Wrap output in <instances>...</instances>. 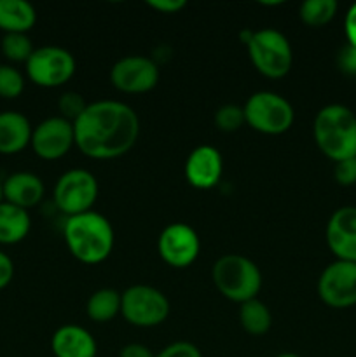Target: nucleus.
<instances>
[{
  "mask_svg": "<svg viewBox=\"0 0 356 357\" xmlns=\"http://www.w3.org/2000/svg\"><path fill=\"white\" fill-rule=\"evenodd\" d=\"M75 146L93 160H114L126 155L140 136V117L128 103L100 100L89 103L73 122Z\"/></svg>",
  "mask_w": 356,
  "mask_h": 357,
  "instance_id": "1",
  "label": "nucleus"
},
{
  "mask_svg": "<svg viewBox=\"0 0 356 357\" xmlns=\"http://www.w3.org/2000/svg\"><path fill=\"white\" fill-rule=\"evenodd\" d=\"M63 237L70 255L84 265H98L112 255L114 227L101 213L87 211L66 218Z\"/></svg>",
  "mask_w": 356,
  "mask_h": 357,
  "instance_id": "2",
  "label": "nucleus"
},
{
  "mask_svg": "<svg viewBox=\"0 0 356 357\" xmlns=\"http://www.w3.org/2000/svg\"><path fill=\"white\" fill-rule=\"evenodd\" d=\"M313 138L318 150L334 162L356 157L355 112L341 103L323 107L314 117Z\"/></svg>",
  "mask_w": 356,
  "mask_h": 357,
  "instance_id": "3",
  "label": "nucleus"
},
{
  "mask_svg": "<svg viewBox=\"0 0 356 357\" xmlns=\"http://www.w3.org/2000/svg\"><path fill=\"white\" fill-rule=\"evenodd\" d=\"M241 42L246 45L251 65L265 79L278 80L290 73L293 65V51L285 33L274 28L243 30Z\"/></svg>",
  "mask_w": 356,
  "mask_h": 357,
  "instance_id": "4",
  "label": "nucleus"
},
{
  "mask_svg": "<svg viewBox=\"0 0 356 357\" xmlns=\"http://www.w3.org/2000/svg\"><path fill=\"white\" fill-rule=\"evenodd\" d=\"M212 279L216 291L234 303L257 298L262 289L258 265L243 255H223L213 264Z\"/></svg>",
  "mask_w": 356,
  "mask_h": 357,
  "instance_id": "5",
  "label": "nucleus"
},
{
  "mask_svg": "<svg viewBox=\"0 0 356 357\" xmlns=\"http://www.w3.org/2000/svg\"><path fill=\"white\" fill-rule=\"evenodd\" d=\"M244 122L253 131L267 136H278L288 131L295 121V110L285 96L272 91H258L246 100L243 107Z\"/></svg>",
  "mask_w": 356,
  "mask_h": 357,
  "instance_id": "6",
  "label": "nucleus"
},
{
  "mask_svg": "<svg viewBox=\"0 0 356 357\" xmlns=\"http://www.w3.org/2000/svg\"><path fill=\"white\" fill-rule=\"evenodd\" d=\"M170 300L161 289L149 284H135L121 293V314L136 328H154L170 316Z\"/></svg>",
  "mask_w": 356,
  "mask_h": 357,
  "instance_id": "7",
  "label": "nucleus"
},
{
  "mask_svg": "<svg viewBox=\"0 0 356 357\" xmlns=\"http://www.w3.org/2000/svg\"><path fill=\"white\" fill-rule=\"evenodd\" d=\"M100 187L98 180L91 171L68 169L58 178L52 190L54 206L66 216L82 215V213L93 211V206L96 204Z\"/></svg>",
  "mask_w": 356,
  "mask_h": 357,
  "instance_id": "8",
  "label": "nucleus"
},
{
  "mask_svg": "<svg viewBox=\"0 0 356 357\" xmlns=\"http://www.w3.org/2000/svg\"><path fill=\"white\" fill-rule=\"evenodd\" d=\"M27 77L38 87L54 89L61 87L73 77L77 61L70 51L59 45L37 47L24 63Z\"/></svg>",
  "mask_w": 356,
  "mask_h": 357,
  "instance_id": "9",
  "label": "nucleus"
},
{
  "mask_svg": "<svg viewBox=\"0 0 356 357\" xmlns=\"http://www.w3.org/2000/svg\"><path fill=\"white\" fill-rule=\"evenodd\" d=\"M318 296L330 309L344 310L356 305V264L335 260L318 278Z\"/></svg>",
  "mask_w": 356,
  "mask_h": 357,
  "instance_id": "10",
  "label": "nucleus"
},
{
  "mask_svg": "<svg viewBox=\"0 0 356 357\" xmlns=\"http://www.w3.org/2000/svg\"><path fill=\"white\" fill-rule=\"evenodd\" d=\"M161 72L156 59L142 54L124 56L114 63L110 70V82L119 93L145 94L156 89Z\"/></svg>",
  "mask_w": 356,
  "mask_h": 357,
  "instance_id": "11",
  "label": "nucleus"
},
{
  "mask_svg": "<svg viewBox=\"0 0 356 357\" xmlns=\"http://www.w3.org/2000/svg\"><path fill=\"white\" fill-rule=\"evenodd\" d=\"M201 239L191 225L184 222L170 223L157 237V253L161 260L173 268H187L198 260Z\"/></svg>",
  "mask_w": 356,
  "mask_h": 357,
  "instance_id": "12",
  "label": "nucleus"
},
{
  "mask_svg": "<svg viewBox=\"0 0 356 357\" xmlns=\"http://www.w3.org/2000/svg\"><path fill=\"white\" fill-rule=\"evenodd\" d=\"M31 150L42 160H59L75 146L73 122L59 117L44 119L31 131Z\"/></svg>",
  "mask_w": 356,
  "mask_h": 357,
  "instance_id": "13",
  "label": "nucleus"
},
{
  "mask_svg": "<svg viewBox=\"0 0 356 357\" xmlns=\"http://www.w3.org/2000/svg\"><path fill=\"white\" fill-rule=\"evenodd\" d=\"M325 241L335 260L356 264V206H342L332 213Z\"/></svg>",
  "mask_w": 356,
  "mask_h": 357,
  "instance_id": "14",
  "label": "nucleus"
},
{
  "mask_svg": "<svg viewBox=\"0 0 356 357\" xmlns=\"http://www.w3.org/2000/svg\"><path fill=\"white\" fill-rule=\"evenodd\" d=\"M184 174L187 183L198 190L215 188L223 174V159L220 150L212 145L195 146L185 160Z\"/></svg>",
  "mask_w": 356,
  "mask_h": 357,
  "instance_id": "15",
  "label": "nucleus"
},
{
  "mask_svg": "<svg viewBox=\"0 0 356 357\" xmlns=\"http://www.w3.org/2000/svg\"><path fill=\"white\" fill-rule=\"evenodd\" d=\"M2 195L6 202L28 211L44 199L45 185L37 174L30 171H17L2 181Z\"/></svg>",
  "mask_w": 356,
  "mask_h": 357,
  "instance_id": "16",
  "label": "nucleus"
},
{
  "mask_svg": "<svg viewBox=\"0 0 356 357\" xmlns=\"http://www.w3.org/2000/svg\"><path fill=\"white\" fill-rule=\"evenodd\" d=\"M51 351L54 357H96L98 344L86 328L65 324L52 333Z\"/></svg>",
  "mask_w": 356,
  "mask_h": 357,
  "instance_id": "17",
  "label": "nucleus"
},
{
  "mask_svg": "<svg viewBox=\"0 0 356 357\" xmlns=\"http://www.w3.org/2000/svg\"><path fill=\"white\" fill-rule=\"evenodd\" d=\"M30 121L24 114L16 110L0 112V153L14 155L23 152L31 142Z\"/></svg>",
  "mask_w": 356,
  "mask_h": 357,
  "instance_id": "18",
  "label": "nucleus"
},
{
  "mask_svg": "<svg viewBox=\"0 0 356 357\" xmlns=\"http://www.w3.org/2000/svg\"><path fill=\"white\" fill-rule=\"evenodd\" d=\"M37 23V10L27 0H0V30L28 33Z\"/></svg>",
  "mask_w": 356,
  "mask_h": 357,
  "instance_id": "19",
  "label": "nucleus"
},
{
  "mask_svg": "<svg viewBox=\"0 0 356 357\" xmlns=\"http://www.w3.org/2000/svg\"><path fill=\"white\" fill-rule=\"evenodd\" d=\"M31 218L27 209L9 202H0V244H17L30 234Z\"/></svg>",
  "mask_w": 356,
  "mask_h": 357,
  "instance_id": "20",
  "label": "nucleus"
},
{
  "mask_svg": "<svg viewBox=\"0 0 356 357\" xmlns=\"http://www.w3.org/2000/svg\"><path fill=\"white\" fill-rule=\"evenodd\" d=\"M86 314L98 324L110 323L117 314H121V293L114 288L96 289L87 298Z\"/></svg>",
  "mask_w": 356,
  "mask_h": 357,
  "instance_id": "21",
  "label": "nucleus"
},
{
  "mask_svg": "<svg viewBox=\"0 0 356 357\" xmlns=\"http://www.w3.org/2000/svg\"><path fill=\"white\" fill-rule=\"evenodd\" d=\"M239 323L251 337H264L272 326V314L264 302L253 298L239 305Z\"/></svg>",
  "mask_w": 356,
  "mask_h": 357,
  "instance_id": "22",
  "label": "nucleus"
},
{
  "mask_svg": "<svg viewBox=\"0 0 356 357\" xmlns=\"http://www.w3.org/2000/svg\"><path fill=\"white\" fill-rule=\"evenodd\" d=\"M337 10V0H306L300 3L299 16L309 28H321L334 20Z\"/></svg>",
  "mask_w": 356,
  "mask_h": 357,
  "instance_id": "23",
  "label": "nucleus"
},
{
  "mask_svg": "<svg viewBox=\"0 0 356 357\" xmlns=\"http://www.w3.org/2000/svg\"><path fill=\"white\" fill-rule=\"evenodd\" d=\"M0 51L10 63H27L35 47L27 33H3Z\"/></svg>",
  "mask_w": 356,
  "mask_h": 357,
  "instance_id": "24",
  "label": "nucleus"
},
{
  "mask_svg": "<svg viewBox=\"0 0 356 357\" xmlns=\"http://www.w3.org/2000/svg\"><path fill=\"white\" fill-rule=\"evenodd\" d=\"M24 91V75L13 65H0V98L14 100Z\"/></svg>",
  "mask_w": 356,
  "mask_h": 357,
  "instance_id": "25",
  "label": "nucleus"
},
{
  "mask_svg": "<svg viewBox=\"0 0 356 357\" xmlns=\"http://www.w3.org/2000/svg\"><path fill=\"white\" fill-rule=\"evenodd\" d=\"M215 121L216 129L223 132H234L239 131L246 122H244V112L243 107H237V105H223L218 110L215 112Z\"/></svg>",
  "mask_w": 356,
  "mask_h": 357,
  "instance_id": "26",
  "label": "nucleus"
},
{
  "mask_svg": "<svg viewBox=\"0 0 356 357\" xmlns=\"http://www.w3.org/2000/svg\"><path fill=\"white\" fill-rule=\"evenodd\" d=\"M87 105L89 103H86L82 94L75 93V91H66V93L61 94L58 101L59 117L66 119L70 122H75L80 117V114L86 110Z\"/></svg>",
  "mask_w": 356,
  "mask_h": 357,
  "instance_id": "27",
  "label": "nucleus"
},
{
  "mask_svg": "<svg viewBox=\"0 0 356 357\" xmlns=\"http://www.w3.org/2000/svg\"><path fill=\"white\" fill-rule=\"evenodd\" d=\"M334 178L342 187H353V185H356V157L335 162Z\"/></svg>",
  "mask_w": 356,
  "mask_h": 357,
  "instance_id": "28",
  "label": "nucleus"
},
{
  "mask_svg": "<svg viewBox=\"0 0 356 357\" xmlns=\"http://www.w3.org/2000/svg\"><path fill=\"white\" fill-rule=\"evenodd\" d=\"M156 357H202L201 351L191 342H173L166 345L161 352H157Z\"/></svg>",
  "mask_w": 356,
  "mask_h": 357,
  "instance_id": "29",
  "label": "nucleus"
},
{
  "mask_svg": "<svg viewBox=\"0 0 356 357\" xmlns=\"http://www.w3.org/2000/svg\"><path fill=\"white\" fill-rule=\"evenodd\" d=\"M337 66L344 75L356 77V47L346 44L337 54Z\"/></svg>",
  "mask_w": 356,
  "mask_h": 357,
  "instance_id": "30",
  "label": "nucleus"
},
{
  "mask_svg": "<svg viewBox=\"0 0 356 357\" xmlns=\"http://www.w3.org/2000/svg\"><path fill=\"white\" fill-rule=\"evenodd\" d=\"M147 6L161 14H175L180 13V10L187 6V2H185V0H149Z\"/></svg>",
  "mask_w": 356,
  "mask_h": 357,
  "instance_id": "31",
  "label": "nucleus"
},
{
  "mask_svg": "<svg viewBox=\"0 0 356 357\" xmlns=\"http://www.w3.org/2000/svg\"><path fill=\"white\" fill-rule=\"evenodd\" d=\"M14 278V261L7 253L0 251V289L7 288Z\"/></svg>",
  "mask_w": 356,
  "mask_h": 357,
  "instance_id": "32",
  "label": "nucleus"
},
{
  "mask_svg": "<svg viewBox=\"0 0 356 357\" xmlns=\"http://www.w3.org/2000/svg\"><path fill=\"white\" fill-rule=\"evenodd\" d=\"M344 33L348 38V44L356 47V2L348 9L344 17Z\"/></svg>",
  "mask_w": 356,
  "mask_h": 357,
  "instance_id": "33",
  "label": "nucleus"
},
{
  "mask_svg": "<svg viewBox=\"0 0 356 357\" xmlns=\"http://www.w3.org/2000/svg\"><path fill=\"white\" fill-rule=\"evenodd\" d=\"M119 357H156V354L143 344H128L121 349Z\"/></svg>",
  "mask_w": 356,
  "mask_h": 357,
  "instance_id": "34",
  "label": "nucleus"
},
{
  "mask_svg": "<svg viewBox=\"0 0 356 357\" xmlns=\"http://www.w3.org/2000/svg\"><path fill=\"white\" fill-rule=\"evenodd\" d=\"M276 357H300L299 354H293V352H283V354L276 356Z\"/></svg>",
  "mask_w": 356,
  "mask_h": 357,
  "instance_id": "35",
  "label": "nucleus"
},
{
  "mask_svg": "<svg viewBox=\"0 0 356 357\" xmlns=\"http://www.w3.org/2000/svg\"><path fill=\"white\" fill-rule=\"evenodd\" d=\"M3 201V195H2V180H0V202Z\"/></svg>",
  "mask_w": 356,
  "mask_h": 357,
  "instance_id": "36",
  "label": "nucleus"
}]
</instances>
